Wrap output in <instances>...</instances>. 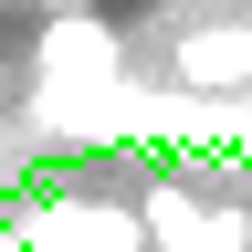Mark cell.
Wrapping results in <instances>:
<instances>
[{
  "instance_id": "obj_1",
  "label": "cell",
  "mask_w": 252,
  "mask_h": 252,
  "mask_svg": "<svg viewBox=\"0 0 252 252\" xmlns=\"http://www.w3.org/2000/svg\"><path fill=\"white\" fill-rule=\"evenodd\" d=\"M168 74H179V94H252V11L189 21L168 42Z\"/></svg>"
}]
</instances>
